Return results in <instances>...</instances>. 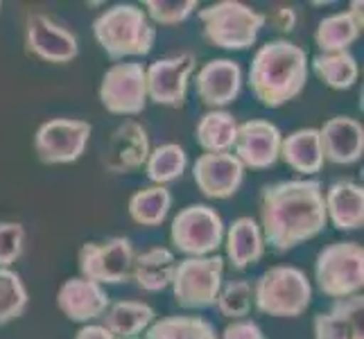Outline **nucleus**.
<instances>
[{
  "label": "nucleus",
  "mask_w": 364,
  "mask_h": 339,
  "mask_svg": "<svg viewBox=\"0 0 364 339\" xmlns=\"http://www.w3.org/2000/svg\"><path fill=\"white\" fill-rule=\"evenodd\" d=\"M326 224L323 185L317 179H290L265 185L260 193L262 240L276 254H287L312 237Z\"/></svg>",
  "instance_id": "obj_1"
},
{
  "label": "nucleus",
  "mask_w": 364,
  "mask_h": 339,
  "mask_svg": "<svg viewBox=\"0 0 364 339\" xmlns=\"http://www.w3.org/2000/svg\"><path fill=\"white\" fill-rule=\"evenodd\" d=\"M310 77L308 53L287 39L260 45L251 59L249 89L262 107L281 109L304 93Z\"/></svg>",
  "instance_id": "obj_2"
},
{
  "label": "nucleus",
  "mask_w": 364,
  "mask_h": 339,
  "mask_svg": "<svg viewBox=\"0 0 364 339\" xmlns=\"http://www.w3.org/2000/svg\"><path fill=\"white\" fill-rule=\"evenodd\" d=\"M93 36L111 61L147 57L156 43V28L145 9L132 3L109 7L93 21Z\"/></svg>",
  "instance_id": "obj_3"
},
{
  "label": "nucleus",
  "mask_w": 364,
  "mask_h": 339,
  "mask_svg": "<svg viewBox=\"0 0 364 339\" xmlns=\"http://www.w3.org/2000/svg\"><path fill=\"white\" fill-rule=\"evenodd\" d=\"M251 290L258 312L279 319L301 317L312 301V285L306 271L290 265H276L262 271Z\"/></svg>",
  "instance_id": "obj_4"
},
{
  "label": "nucleus",
  "mask_w": 364,
  "mask_h": 339,
  "mask_svg": "<svg viewBox=\"0 0 364 339\" xmlns=\"http://www.w3.org/2000/svg\"><path fill=\"white\" fill-rule=\"evenodd\" d=\"M197 16L204 25V39L222 50L251 48L267 23V14H260L258 9L237 0H220L206 9H199Z\"/></svg>",
  "instance_id": "obj_5"
},
{
  "label": "nucleus",
  "mask_w": 364,
  "mask_h": 339,
  "mask_svg": "<svg viewBox=\"0 0 364 339\" xmlns=\"http://www.w3.org/2000/svg\"><path fill=\"white\" fill-rule=\"evenodd\" d=\"M315 281L323 296L333 301L360 294L364 285V249L358 242H333L319 251Z\"/></svg>",
  "instance_id": "obj_6"
},
{
  "label": "nucleus",
  "mask_w": 364,
  "mask_h": 339,
  "mask_svg": "<svg viewBox=\"0 0 364 339\" xmlns=\"http://www.w3.org/2000/svg\"><path fill=\"white\" fill-rule=\"evenodd\" d=\"M170 242L188 258L215 256L224 244V222L215 208L191 204L181 208L170 226Z\"/></svg>",
  "instance_id": "obj_7"
},
{
  "label": "nucleus",
  "mask_w": 364,
  "mask_h": 339,
  "mask_svg": "<svg viewBox=\"0 0 364 339\" xmlns=\"http://www.w3.org/2000/svg\"><path fill=\"white\" fill-rule=\"evenodd\" d=\"M224 258H186L177 262L172 276V294L174 301L186 310H206L215 306L222 290Z\"/></svg>",
  "instance_id": "obj_8"
},
{
  "label": "nucleus",
  "mask_w": 364,
  "mask_h": 339,
  "mask_svg": "<svg viewBox=\"0 0 364 339\" xmlns=\"http://www.w3.org/2000/svg\"><path fill=\"white\" fill-rule=\"evenodd\" d=\"M134 244L129 237H107L100 242H86L80 249L82 279L97 285H120L132 281L134 274Z\"/></svg>",
  "instance_id": "obj_9"
},
{
  "label": "nucleus",
  "mask_w": 364,
  "mask_h": 339,
  "mask_svg": "<svg viewBox=\"0 0 364 339\" xmlns=\"http://www.w3.org/2000/svg\"><path fill=\"white\" fill-rule=\"evenodd\" d=\"M91 122L77 118H55L43 122L34 134L36 158L46 166H68L80 161L91 141Z\"/></svg>",
  "instance_id": "obj_10"
},
{
  "label": "nucleus",
  "mask_w": 364,
  "mask_h": 339,
  "mask_svg": "<svg viewBox=\"0 0 364 339\" xmlns=\"http://www.w3.org/2000/svg\"><path fill=\"white\" fill-rule=\"evenodd\" d=\"M100 102L114 116H138L147 107L145 66L141 61H118L102 75Z\"/></svg>",
  "instance_id": "obj_11"
},
{
  "label": "nucleus",
  "mask_w": 364,
  "mask_h": 339,
  "mask_svg": "<svg viewBox=\"0 0 364 339\" xmlns=\"http://www.w3.org/2000/svg\"><path fill=\"white\" fill-rule=\"evenodd\" d=\"M195 70V55L179 53L172 57L156 59L145 68L147 99L159 107L179 109L186 104L188 82Z\"/></svg>",
  "instance_id": "obj_12"
},
{
  "label": "nucleus",
  "mask_w": 364,
  "mask_h": 339,
  "mask_svg": "<svg viewBox=\"0 0 364 339\" xmlns=\"http://www.w3.org/2000/svg\"><path fill=\"white\" fill-rule=\"evenodd\" d=\"M25 48L46 64H70L80 55L77 36L41 11H32L25 21Z\"/></svg>",
  "instance_id": "obj_13"
},
{
  "label": "nucleus",
  "mask_w": 364,
  "mask_h": 339,
  "mask_svg": "<svg viewBox=\"0 0 364 339\" xmlns=\"http://www.w3.org/2000/svg\"><path fill=\"white\" fill-rule=\"evenodd\" d=\"M283 134L269 120H247L237 124L235 134V158L251 170H269L281 156Z\"/></svg>",
  "instance_id": "obj_14"
},
{
  "label": "nucleus",
  "mask_w": 364,
  "mask_h": 339,
  "mask_svg": "<svg viewBox=\"0 0 364 339\" xmlns=\"http://www.w3.org/2000/svg\"><path fill=\"white\" fill-rule=\"evenodd\" d=\"M149 152L152 147L147 129L136 120H124L109 138L102 166L111 174H132L145 166Z\"/></svg>",
  "instance_id": "obj_15"
},
{
  "label": "nucleus",
  "mask_w": 364,
  "mask_h": 339,
  "mask_svg": "<svg viewBox=\"0 0 364 339\" xmlns=\"http://www.w3.org/2000/svg\"><path fill=\"white\" fill-rule=\"evenodd\" d=\"M193 179L208 199H231L245 181V166L231 152L202 154L193 166Z\"/></svg>",
  "instance_id": "obj_16"
},
{
  "label": "nucleus",
  "mask_w": 364,
  "mask_h": 339,
  "mask_svg": "<svg viewBox=\"0 0 364 339\" xmlns=\"http://www.w3.org/2000/svg\"><path fill=\"white\" fill-rule=\"evenodd\" d=\"M197 95L213 111L235 102L242 89V68L233 59H210L197 72Z\"/></svg>",
  "instance_id": "obj_17"
},
{
  "label": "nucleus",
  "mask_w": 364,
  "mask_h": 339,
  "mask_svg": "<svg viewBox=\"0 0 364 339\" xmlns=\"http://www.w3.org/2000/svg\"><path fill=\"white\" fill-rule=\"evenodd\" d=\"M57 306L64 312V317L75 323H89L100 319L111 306V298L102 285L86 281L82 276L64 281L57 292Z\"/></svg>",
  "instance_id": "obj_18"
},
{
  "label": "nucleus",
  "mask_w": 364,
  "mask_h": 339,
  "mask_svg": "<svg viewBox=\"0 0 364 339\" xmlns=\"http://www.w3.org/2000/svg\"><path fill=\"white\" fill-rule=\"evenodd\" d=\"M323 161L335 166H353L364 154V127L348 116H337L319 129Z\"/></svg>",
  "instance_id": "obj_19"
},
{
  "label": "nucleus",
  "mask_w": 364,
  "mask_h": 339,
  "mask_svg": "<svg viewBox=\"0 0 364 339\" xmlns=\"http://www.w3.org/2000/svg\"><path fill=\"white\" fill-rule=\"evenodd\" d=\"M315 339H364V298L362 294L340 298L331 310L319 312L312 321Z\"/></svg>",
  "instance_id": "obj_20"
},
{
  "label": "nucleus",
  "mask_w": 364,
  "mask_h": 339,
  "mask_svg": "<svg viewBox=\"0 0 364 339\" xmlns=\"http://www.w3.org/2000/svg\"><path fill=\"white\" fill-rule=\"evenodd\" d=\"M326 215L340 231H358L364 226V188L350 179H337L323 193Z\"/></svg>",
  "instance_id": "obj_21"
},
{
  "label": "nucleus",
  "mask_w": 364,
  "mask_h": 339,
  "mask_svg": "<svg viewBox=\"0 0 364 339\" xmlns=\"http://www.w3.org/2000/svg\"><path fill=\"white\" fill-rule=\"evenodd\" d=\"M362 0H353L350 9L326 16L315 30V43L321 53H346L362 34Z\"/></svg>",
  "instance_id": "obj_22"
},
{
  "label": "nucleus",
  "mask_w": 364,
  "mask_h": 339,
  "mask_svg": "<svg viewBox=\"0 0 364 339\" xmlns=\"http://www.w3.org/2000/svg\"><path fill=\"white\" fill-rule=\"evenodd\" d=\"M224 247H227V258L231 267L242 271L262 258L265 254V240H262L260 224L254 217H237L224 231Z\"/></svg>",
  "instance_id": "obj_23"
},
{
  "label": "nucleus",
  "mask_w": 364,
  "mask_h": 339,
  "mask_svg": "<svg viewBox=\"0 0 364 339\" xmlns=\"http://www.w3.org/2000/svg\"><path fill=\"white\" fill-rule=\"evenodd\" d=\"M287 166L299 174H317L323 168V154H321V143H319V129L306 127L296 129L290 136L283 138L281 143V156Z\"/></svg>",
  "instance_id": "obj_24"
},
{
  "label": "nucleus",
  "mask_w": 364,
  "mask_h": 339,
  "mask_svg": "<svg viewBox=\"0 0 364 339\" xmlns=\"http://www.w3.org/2000/svg\"><path fill=\"white\" fill-rule=\"evenodd\" d=\"M177 258L166 247H152L134 258V274L132 279L145 292H163L170 287Z\"/></svg>",
  "instance_id": "obj_25"
},
{
  "label": "nucleus",
  "mask_w": 364,
  "mask_h": 339,
  "mask_svg": "<svg viewBox=\"0 0 364 339\" xmlns=\"http://www.w3.org/2000/svg\"><path fill=\"white\" fill-rule=\"evenodd\" d=\"M102 317L105 328L114 337H138L156 321V312L143 301H116Z\"/></svg>",
  "instance_id": "obj_26"
},
{
  "label": "nucleus",
  "mask_w": 364,
  "mask_h": 339,
  "mask_svg": "<svg viewBox=\"0 0 364 339\" xmlns=\"http://www.w3.org/2000/svg\"><path fill=\"white\" fill-rule=\"evenodd\" d=\"M237 134V122L233 118V113L224 109H213L204 113L197 122V143L204 149V154H222L231 152V147L235 143Z\"/></svg>",
  "instance_id": "obj_27"
},
{
  "label": "nucleus",
  "mask_w": 364,
  "mask_h": 339,
  "mask_svg": "<svg viewBox=\"0 0 364 339\" xmlns=\"http://www.w3.org/2000/svg\"><path fill=\"white\" fill-rule=\"evenodd\" d=\"M312 72L335 91H348L358 82L360 66L355 57L348 53H321L312 59Z\"/></svg>",
  "instance_id": "obj_28"
},
{
  "label": "nucleus",
  "mask_w": 364,
  "mask_h": 339,
  "mask_svg": "<svg viewBox=\"0 0 364 339\" xmlns=\"http://www.w3.org/2000/svg\"><path fill=\"white\" fill-rule=\"evenodd\" d=\"M172 208V195L166 185H149L132 195L129 217L141 226H159L166 222Z\"/></svg>",
  "instance_id": "obj_29"
},
{
  "label": "nucleus",
  "mask_w": 364,
  "mask_h": 339,
  "mask_svg": "<svg viewBox=\"0 0 364 339\" xmlns=\"http://www.w3.org/2000/svg\"><path fill=\"white\" fill-rule=\"evenodd\" d=\"M145 339H220L213 323L204 317L174 315L154 321L145 330Z\"/></svg>",
  "instance_id": "obj_30"
},
{
  "label": "nucleus",
  "mask_w": 364,
  "mask_h": 339,
  "mask_svg": "<svg viewBox=\"0 0 364 339\" xmlns=\"http://www.w3.org/2000/svg\"><path fill=\"white\" fill-rule=\"evenodd\" d=\"M186 168H188V154L177 143H166L154 147L145 163L147 179L154 185H166L181 179Z\"/></svg>",
  "instance_id": "obj_31"
},
{
  "label": "nucleus",
  "mask_w": 364,
  "mask_h": 339,
  "mask_svg": "<svg viewBox=\"0 0 364 339\" xmlns=\"http://www.w3.org/2000/svg\"><path fill=\"white\" fill-rule=\"evenodd\" d=\"M28 290L14 269L0 267V325H7L23 317L28 308Z\"/></svg>",
  "instance_id": "obj_32"
},
{
  "label": "nucleus",
  "mask_w": 364,
  "mask_h": 339,
  "mask_svg": "<svg viewBox=\"0 0 364 339\" xmlns=\"http://www.w3.org/2000/svg\"><path fill=\"white\" fill-rule=\"evenodd\" d=\"M251 303H254V290L249 281H231L220 290V296L215 301L218 310L224 317L233 321H240L249 315Z\"/></svg>",
  "instance_id": "obj_33"
},
{
  "label": "nucleus",
  "mask_w": 364,
  "mask_h": 339,
  "mask_svg": "<svg viewBox=\"0 0 364 339\" xmlns=\"http://www.w3.org/2000/svg\"><path fill=\"white\" fill-rule=\"evenodd\" d=\"M145 14L152 25H179L197 11V0H145Z\"/></svg>",
  "instance_id": "obj_34"
},
{
  "label": "nucleus",
  "mask_w": 364,
  "mask_h": 339,
  "mask_svg": "<svg viewBox=\"0 0 364 339\" xmlns=\"http://www.w3.org/2000/svg\"><path fill=\"white\" fill-rule=\"evenodd\" d=\"M25 229L18 222H0V267H11L23 256Z\"/></svg>",
  "instance_id": "obj_35"
},
{
  "label": "nucleus",
  "mask_w": 364,
  "mask_h": 339,
  "mask_svg": "<svg viewBox=\"0 0 364 339\" xmlns=\"http://www.w3.org/2000/svg\"><path fill=\"white\" fill-rule=\"evenodd\" d=\"M222 339H267V337L262 335L260 325L256 321L240 319V321L229 323L227 328H224Z\"/></svg>",
  "instance_id": "obj_36"
},
{
  "label": "nucleus",
  "mask_w": 364,
  "mask_h": 339,
  "mask_svg": "<svg viewBox=\"0 0 364 339\" xmlns=\"http://www.w3.org/2000/svg\"><path fill=\"white\" fill-rule=\"evenodd\" d=\"M269 25L274 30H279V32H292L296 28V11L294 7L290 5H283V7H276L272 14L267 16Z\"/></svg>",
  "instance_id": "obj_37"
},
{
  "label": "nucleus",
  "mask_w": 364,
  "mask_h": 339,
  "mask_svg": "<svg viewBox=\"0 0 364 339\" xmlns=\"http://www.w3.org/2000/svg\"><path fill=\"white\" fill-rule=\"evenodd\" d=\"M75 339H116L114 335H111L105 325H95V323H86L82 325V328L77 330V335H75Z\"/></svg>",
  "instance_id": "obj_38"
},
{
  "label": "nucleus",
  "mask_w": 364,
  "mask_h": 339,
  "mask_svg": "<svg viewBox=\"0 0 364 339\" xmlns=\"http://www.w3.org/2000/svg\"><path fill=\"white\" fill-rule=\"evenodd\" d=\"M116 339H141V337H116Z\"/></svg>",
  "instance_id": "obj_39"
},
{
  "label": "nucleus",
  "mask_w": 364,
  "mask_h": 339,
  "mask_svg": "<svg viewBox=\"0 0 364 339\" xmlns=\"http://www.w3.org/2000/svg\"><path fill=\"white\" fill-rule=\"evenodd\" d=\"M0 9H3V3H0Z\"/></svg>",
  "instance_id": "obj_40"
}]
</instances>
